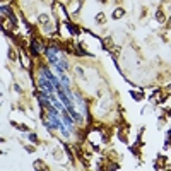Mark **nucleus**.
Masks as SVG:
<instances>
[{
	"mask_svg": "<svg viewBox=\"0 0 171 171\" xmlns=\"http://www.w3.org/2000/svg\"><path fill=\"white\" fill-rule=\"evenodd\" d=\"M96 21H98V22H101V21H104V16H98V17H96Z\"/></svg>",
	"mask_w": 171,
	"mask_h": 171,
	"instance_id": "nucleus-5",
	"label": "nucleus"
},
{
	"mask_svg": "<svg viewBox=\"0 0 171 171\" xmlns=\"http://www.w3.org/2000/svg\"><path fill=\"white\" fill-rule=\"evenodd\" d=\"M170 26H171V21H170Z\"/></svg>",
	"mask_w": 171,
	"mask_h": 171,
	"instance_id": "nucleus-6",
	"label": "nucleus"
},
{
	"mask_svg": "<svg viewBox=\"0 0 171 171\" xmlns=\"http://www.w3.org/2000/svg\"><path fill=\"white\" fill-rule=\"evenodd\" d=\"M123 14H125V12H123L122 9H116V10L113 12V17L115 19H120V17H123Z\"/></svg>",
	"mask_w": 171,
	"mask_h": 171,
	"instance_id": "nucleus-1",
	"label": "nucleus"
},
{
	"mask_svg": "<svg viewBox=\"0 0 171 171\" xmlns=\"http://www.w3.org/2000/svg\"><path fill=\"white\" fill-rule=\"evenodd\" d=\"M36 168H45V166H43V163H41V161H36Z\"/></svg>",
	"mask_w": 171,
	"mask_h": 171,
	"instance_id": "nucleus-4",
	"label": "nucleus"
},
{
	"mask_svg": "<svg viewBox=\"0 0 171 171\" xmlns=\"http://www.w3.org/2000/svg\"><path fill=\"white\" fill-rule=\"evenodd\" d=\"M156 19H157V21H161V22L164 21V16H163V12H161V10H159V12L156 14Z\"/></svg>",
	"mask_w": 171,
	"mask_h": 171,
	"instance_id": "nucleus-2",
	"label": "nucleus"
},
{
	"mask_svg": "<svg viewBox=\"0 0 171 171\" xmlns=\"http://www.w3.org/2000/svg\"><path fill=\"white\" fill-rule=\"evenodd\" d=\"M9 57L12 58V60H14V58H16V53H14V50H10V52H9Z\"/></svg>",
	"mask_w": 171,
	"mask_h": 171,
	"instance_id": "nucleus-3",
	"label": "nucleus"
}]
</instances>
